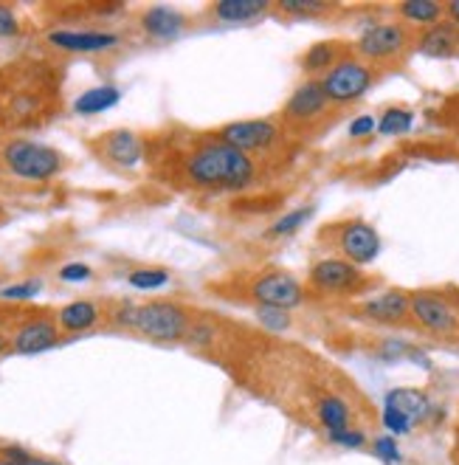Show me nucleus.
I'll use <instances>...</instances> for the list:
<instances>
[{"label": "nucleus", "mask_w": 459, "mask_h": 465, "mask_svg": "<svg viewBox=\"0 0 459 465\" xmlns=\"http://www.w3.org/2000/svg\"><path fill=\"white\" fill-rule=\"evenodd\" d=\"M142 29L155 40H172L186 29V17L172 6H150L142 15Z\"/></svg>", "instance_id": "a211bd4d"}, {"label": "nucleus", "mask_w": 459, "mask_h": 465, "mask_svg": "<svg viewBox=\"0 0 459 465\" xmlns=\"http://www.w3.org/2000/svg\"><path fill=\"white\" fill-rule=\"evenodd\" d=\"M91 273L93 271L85 262H71V265L60 268V280L63 282H85V280H91Z\"/></svg>", "instance_id": "f704fd0d"}, {"label": "nucleus", "mask_w": 459, "mask_h": 465, "mask_svg": "<svg viewBox=\"0 0 459 465\" xmlns=\"http://www.w3.org/2000/svg\"><path fill=\"white\" fill-rule=\"evenodd\" d=\"M40 280H29V282H20V285H9L0 291V299H9V302H23V299H32L40 293Z\"/></svg>", "instance_id": "473e14b6"}, {"label": "nucleus", "mask_w": 459, "mask_h": 465, "mask_svg": "<svg viewBox=\"0 0 459 465\" xmlns=\"http://www.w3.org/2000/svg\"><path fill=\"white\" fill-rule=\"evenodd\" d=\"M257 319L265 324V327H271V331L282 333L290 327V313L288 311H279V308H259L257 311Z\"/></svg>", "instance_id": "2f4dec72"}, {"label": "nucleus", "mask_w": 459, "mask_h": 465, "mask_svg": "<svg viewBox=\"0 0 459 465\" xmlns=\"http://www.w3.org/2000/svg\"><path fill=\"white\" fill-rule=\"evenodd\" d=\"M327 440H330L333 446H341V449L356 451V449H364V446H366V434H364L361 429L347 426V429H338V431H327Z\"/></svg>", "instance_id": "c85d7f7f"}, {"label": "nucleus", "mask_w": 459, "mask_h": 465, "mask_svg": "<svg viewBox=\"0 0 459 465\" xmlns=\"http://www.w3.org/2000/svg\"><path fill=\"white\" fill-rule=\"evenodd\" d=\"M321 88L324 94H327L330 104H353L358 99H364L372 85H375V68L369 63H364L361 57H356V54H347V57L330 68L327 74H324L321 79Z\"/></svg>", "instance_id": "7ed1b4c3"}, {"label": "nucleus", "mask_w": 459, "mask_h": 465, "mask_svg": "<svg viewBox=\"0 0 459 465\" xmlns=\"http://www.w3.org/2000/svg\"><path fill=\"white\" fill-rule=\"evenodd\" d=\"M122 102V91L116 85H99V88H91L85 91L73 102V114L79 116H96V114H104L116 107Z\"/></svg>", "instance_id": "5701e85b"}, {"label": "nucleus", "mask_w": 459, "mask_h": 465, "mask_svg": "<svg viewBox=\"0 0 459 465\" xmlns=\"http://www.w3.org/2000/svg\"><path fill=\"white\" fill-rule=\"evenodd\" d=\"M330 111V99L324 94L318 79H305L302 85H296V91L290 94L282 119L293 127H308L313 122H318L324 114Z\"/></svg>", "instance_id": "9d476101"}, {"label": "nucleus", "mask_w": 459, "mask_h": 465, "mask_svg": "<svg viewBox=\"0 0 459 465\" xmlns=\"http://www.w3.org/2000/svg\"><path fill=\"white\" fill-rule=\"evenodd\" d=\"M127 282L136 291H158L170 282V273L164 268H139V271L130 273Z\"/></svg>", "instance_id": "cd10ccee"}, {"label": "nucleus", "mask_w": 459, "mask_h": 465, "mask_svg": "<svg viewBox=\"0 0 459 465\" xmlns=\"http://www.w3.org/2000/svg\"><path fill=\"white\" fill-rule=\"evenodd\" d=\"M415 51L423 54L428 60H451L459 57V29L451 25L448 20L431 25V29H423L415 37Z\"/></svg>", "instance_id": "2eb2a0df"}, {"label": "nucleus", "mask_w": 459, "mask_h": 465, "mask_svg": "<svg viewBox=\"0 0 459 465\" xmlns=\"http://www.w3.org/2000/svg\"><path fill=\"white\" fill-rule=\"evenodd\" d=\"M372 451H375V457H377V460H384L386 465H397V462H403V454H400V449H397V443H395V437H392V434L377 437V440L372 443Z\"/></svg>", "instance_id": "c756f323"}, {"label": "nucleus", "mask_w": 459, "mask_h": 465, "mask_svg": "<svg viewBox=\"0 0 459 465\" xmlns=\"http://www.w3.org/2000/svg\"><path fill=\"white\" fill-rule=\"evenodd\" d=\"M102 153L107 161H113L116 167H136V163L144 158V147L139 142V135L136 133H130V130H116L111 133L107 139L102 142Z\"/></svg>", "instance_id": "f3484780"}, {"label": "nucleus", "mask_w": 459, "mask_h": 465, "mask_svg": "<svg viewBox=\"0 0 459 465\" xmlns=\"http://www.w3.org/2000/svg\"><path fill=\"white\" fill-rule=\"evenodd\" d=\"M0 465H15V462H9L6 457H0Z\"/></svg>", "instance_id": "a19ab883"}, {"label": "nucleus", "mask_w": 459, "mask_h": 465, "mask_svg": "<svg viewBox=\"0 0 459 465\" xmlns=\"http://www.w3.org/2000/svg\"><path fill=\"white\" fill-rule=\"evenodd\" d=\"M48 45L71 51V54H99V51H111L119 45V35L113 32H71V29H57L48 32Z\"/></svg>", "instance_id": "4468645a"}, {"label": "nucleus", "mask_w": 459, "mask_h": 465, "mask_svg": "<svg viewBox=\"0 0 459 465\" xmlns=\"http://www.w3.org/2000/svg\"><path fill=\"white\" fill-rule=\"evenodd\" d=\"M17 32H20V23H17L15 9L0 4V37H15Z\"/></svg>", "instance_id": "c9c22d12"}, {"label": "nucleus", "mask_w": 459, "mask_h": 465, "mask_svg": "<svg viewBox=\"0 0 459 465\" xmlns=\"http://www.w3.org/2000/svg\"><path fill=\"white\" fill-rule=\"evenodd\" d=\"M251 299L259 308L293 311L305 302V288L293 273L274 271V273H262V277L251 282Z\"/></svg>", "instance_id": "1a4fd4ad"}, {"label": "nucleus", "mask_w": 459, "mask_h": 465, "mask_svg": "<svg viewBox=\"0 0 459 465\" xmlns=\"http://www.w3.org/2000/svg\"><path fill=\"white\" fill-rule=\"evenodd\" d=\"M57 341H60V324L51 316H37L17 327L12 336V350L20 355H34V352L51 350Z\"/></svg>", "instance_id": "f8f14e48"}, {"label": "nucleus", "mask_w": 459, "mask_h": 465, "mask_svg": "<svg viewBox=\"0 0 459 465\" xmlns=\"http://www.w3.org/2000/svg\"><path fill=\"white\" fill-rule=\"evenodd\" d=\"M347 48L344 43H336V40H327V43H316L310 45L305 54H302V71L305 74H327L330 68H336L344 57H347Z\"/></svg>", "instance_id": "6ab92c4d"}, {"label": "nucleus", "mask_w": 459, "mask_h": 465, "mask_svg": "<svg viewBox=\"0 0 459 465\" xmlns=\"http://www.w3.org/2000/svg\"><path fill=\"white\" fill-rule=\"evenodd\" d=\"M29 465H57V462H45V460H32Z\"/></svg>", "instance_id": "ea45409f"}, {"label": "nucleus", "mask_w": 459, "mask_h": 465, "mask_svg": "<svg viewBox=\"0 0 459 465\" xmlns=\"http://www.w3.org/2000/svg\"><path fill=\"white\" fill-rule=\"evenodd\" d=\"M395 12L403 23L417 25V29H431L445 20V6L437 0H406V4H397Z\"/></svg>", "instance_id": "aec40b11"}, {"label": "nucleus", "mask_w": 459, "mask_h": 465, "mask_svg": "<svg viewBox=\"0 0 459 465\" xmlns=\"http://www.w3.org/2000/svg\"><path fill=\"white\" fill-rule=\"evenodd\" d=\"M218 139L246 155L271 153L282 139V130L271 119H242V122H229L226 127H220Z\"/></svg>", "instance_id": "6e6552de"}, {"label": "nucleus", "mask_w": 459, "mask_h": 465, "mask_svg": "<svg viewBox=\"0 0 459 465\" xmlns=\"http://www.w3.org/2000/svg\"><path fill=\"white\" fill-rule=\"evenodd\" d=\"M186 178L200 189H218V193H237L249 189L257 178V163L251 155L229 147L226 142L214 139L203 142L186 155Z\"/></svg>", "instance_id": "f257e3e1"}, {"label": "nucleus", "mask_w": 459, "mask_h": 465, "mask_svg": "<svg viewBox=\"0 0 459 465\" xmlns=\"http://www.w3.org/2000/svg\"><path fill=\"white\" fill-rule=\"evenodd\" d=\"M316 418L318 423L327 429V431H338V429H347L349 426V403L338 395H324L318 403H316Z\"/></svg>", "instance_id": "b1692460"}, {"label": "nucleus", "mask_w": 459, "mask_h": 465, "mask_svg": "<svg viewBox=\"0 0 459 465\" xmlns=\"http://www.w3.org/2000/svg\"><path fill=\"white\" fill-rule=\"evenodd\" d=\"M409 319L431 336H459V308L440 291H415L409 299Z\"/></svg>", "instance_id": "20e7f679"}, {"label": "nucleus", "mask_w": 459, "mask_h": 465, "mask_svg": "<svg viewBox=\"0 0 459 465\" xmlns=\"http://www.w3.org/2000/svg\"><path fill=\"white\" fill-rule=\"evenodd\" d=\"M268 9H271L268 0H220L209 12L223 23H249L254 17H262Z\"/></svg>", "instance_id": "4be33fe9"}, {"label": "nucleus", "mask_w": 459, "mask_h": 465, "mask_svg": "<svg viewBox=\"0 0 459 465\" xmlns=\"http://www.w3.org/2000/svg\"><path fill=\"white\" fill-rule=\"evenodd\" d=\"M409 45H415V37H412V29L406 23L381 20V23L366 25V29L358 35L356 57H361L372 68L375 65H392L409 51Z\"/></svg>", "instance_id": "f03ea898"}, {"label": "nucleus", "mask_w": 459, "mask_h": 465, "mask_svg": "<svg viewBox=\"0 0 459 465\" xmlns=\"http://www.w3.org/2000/svg\"><path fill=\"white\" fill-rule=\"evenodd\" d=\"M409 299L412 293L392 288V291H384L366 299L358 308V313L375 324H403V322H409Z\"/></svg>", "instance_id": "ddd939ff"}, {"label": "nucleus", "mask_w": 459, "mask_h": 465, "mask_svg": "<svg viewBox=\"0 0 459 465\" xmlns=\"http://www.w3.org/2000/svg\"><path fill=\"white\" fill-rule=\"evenodd\" d=\"M384 406L395 409V412H400V415H406L415 426L417 423H428L431 415H435V403H431V398L423 390H415V387L389 390Z\"/></svg>", "instance_id": "dca6fc26"}, {"label": "nucleus", "mask_w": 459, "mask_h": 465, "mask_svg": "<svg viewBox=\"0 0 459 465\" xmlns=\"http://www.w3.org/2000/svg\"><path fill=\"white\" fill-rule=\"evenodd\" d=\"M415 124V114L409 111V107H386V111L381 114V119H377V133L381 135H403L409 133Z\"/></svg>", "instance_id": "393cba45"}, {"label": "nucleus", "mask_w": 459, "mask_h": 465, "mask_svg": "<svg viewBox=\"0 0 459 465\" xmlns=\"http://www.w3.org/2000/svg\"><path fill=\"white\" fill-rule=\"evenodd\" d=\"M186 339L192 341V344H209L211 339H214V331L209 324H195V327H189V333H186Z\"/></svg>", "instance_id": "e433bc0d"}, {"label": "nucleus", "mask_w": 459, "mask_h": 465, "mask_svg": "<svg viewBox=\"0 0 459 465\" xmlns=\"http://www.w3.org/2000/svg\"><path fill=\"white\" fill-rule=\"evenodd\" d=\"M4 161L6 167L25 181H48L63 170V153H57L54 147L37 144V142H9L4 150Z\"/></svg>", "instance_id": "39448f33"}, {"label": "nucleus", "mask_w": 459, "mask_h": 465, "mask_svg": "<svg viewBox=\"0 0 459 465\" xmlns=\"http://www.w3.org/2000/svg\"><path fill=\"white\" fill-rule=\"evenodd\" d=\"M102 319V311L88 302V299H76V302H68L65 308H60L57 313V324L60 331L65 333H83V331H91V327Z\"/></svg>", "instance_id": "412c9836"}, {"label": "nucleus", "mask_w": 459, "mask_h": 465, "mask_svg": "<svg viewBox=\"0 0 459 465\" xmlns=\"http://www.w3.org/2000/svg\"><path fill=\"white\" fill-rule=\"evenodd\" d=\"M375 130H377V122H375V116H369V114L353 119V122H349V127H347L349 139H366V135H372Z\"/></svg>", "instance_id": "72a5a7b5"}, {"label": "nucleus", "mask_w": 459, "mask_h": 465, "mask_svg": "<svg viewBox=\"0 0 459 465\" xmlns=\"http://www.w3.org/2000/svg\"><path fill=\"white\" fill-rule=\"evenodd\" d=\"M445 20L459 29V0H451V4H445Z\"/></svg>", "instance_id": "4c0bfd02"}, {"label": "nucleus", "mask_w": 459, "mask_h": 465, "mask_svg": "<svg viewBox=\"0 0 459 465\" xmlns=\"http://www.w3.org/2000/svg\"><path fill=\"white\" fill-rule=\"evenodd\" d=\"M6 347H9V339L0 333V352H6Z\"/></svg>", "instance_id": "58836bf2"}, {"label": "nucleus", "mask_w": 459, "mask_h": 465, "mask_svg": "<svg viewBox=\"0 0 459 465\" xmlns=\"http://www.w3.org/2000/svg\"><path fill=\"white\" fill-rule=\"evenodd\" d=\"M277 9L288 17H318L330 15L336 4H330V0H279Z\"/></svg>", "instance_id": "bb28decb"}, {"label": "nucleus", "mask_w": 459, "mask_h": 465, "mask_svg": "<svg viewBox=\"0 0 459 465\" xmlns=\"http://www.w3.org/2000/svg\"><path fill=\"white\" fill-rule=\"evenodd\" d=\"M381 420H384V429H389V434H392V437L412 434V429H415V423H412L406 415L395 412V409H389V406H384V415H381Z\"/></svg>", "instance_id": "7c9ffc66"}, {"label": "nucleus", "mask_w": 459, "mask_h": 465, "mask_svg": "<svg viewBox=\"0 0 459 465\" xmlns=\"http://www.w3.org/2000/svg\"><path fill=\"white\" fill-rule=\"evenodd\" d=\"M310 288L327 296H349L366 288V277L358 265L344 257H324L310 268Z\"/></svg>", "instance_id": "0eeeda50"}, {"label": "nucleus", "mask_w": 459, "mask_h": 465, "mask_svg": "<svg viewBox=\"0 0 459 465\" xmlns=\"http://www.w3.org/2000/svg\"><path fill=\"white\" fill-rule=\"evenodd\" d=\"M338 252L344 254V260H349L353 265H369L381 254V234H377L366 221H347L338 229Z\"/></svg>", "instance_id": "9b49d317"}, {"label": "nucleus", "mask_w": 459, "mask_h": 465, "mask_svg": "<svg viewBox=\"0 0 459 465\" xmlns=\"http://www.w3.org/2000/svg\"><path fill=\"white\" fill-rule=\"evenodd\" d=\"M147 339L155 341H178L189 333V311L175 302H147L136 311V327Z\"/></svg>", "instance_id": "423d86ee"}, {"label": "nucleus", "mask_w": 459, "mask_h": 465, "mask_svg": "<svg viewBox=\"0 0 459 465\" xmlns=\"http://www.w3.org/2000/svg\"><path fill=\"white\" fill-rule=\"evenodd\" d=\"M316 214V206L310 203V206H299V209H293V212H288V214H282L279 221L268 229V237H290V234H296L302 226H308V221Z\"/></svg>", "instance_id": "a878e982"}]
</instances>
